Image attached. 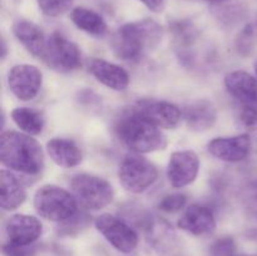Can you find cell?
<instances>
[{
    "label": "cell",
    "mask_w": 257,
    "mask_h": 256,
    "mask_svg": "<svg viewBox=\"0 0 257 256\" xmlns=\"http://www.w3.org/2000/svg\"><path fill=\"white\" fill-rule=\"evenodd\" d=\"M163 38V28L151 18L125 23L117 30L110 45L119 59L135 62L155 50Z\"/></svg>",
    "instance_id": "1"
},
{
    "label": "cell",
    "mask_w": 257,
    "mask_h": 256,
    "mask_svg": "<svg viewBox=\"0 0 257 256\" xmlns=\"http://www.w3.org/2000/svg\"><path fill=\"white\" fill-rule=\"evenodd\" d=\"M0 161L9 170L38 175L44 167V152L32 136L7 131L0 137Z\"/></svg>",
    "instance_id": "2"
},
{
    "label": "cell",
    "mask_w": 257,
    "mask_h": 256,
    "mask_svg": "<svg viewBox=\"0 0 257 256\" xmlns=\"http://www.w3.org/2000/svg\"><path fill=\"white\" fill-rule=\"evenodd\" d=\"M115 133L120 142L136 153H150L167 147L165 133L137 109L124 113L118 119Z\"/></svg>",
    "instance_id": "3"
},
{
    "label": "cell",
    "mask_w": 257,
    "mask_h": 256,
    "mask_svg": "<svg viewBox=\"0 0 257 256\" xmlns=\"http://www.w3.org/2000/svg\"><path fill=\"white\" fill-rule=\"evenodd\" d=\"M34 207L38 215L53 222H64L78 213V201L74 195L55 185H44L34 195Z\"/></svg>",
    "instance_id": "4"
},
{
    "label": "cell",
    "mask_w": 257,
    "mask_h": 256,
    "mask_svg": "<svg viewBox=\"0 0 257 256\" xmlns=\"http://www.w3.org/2000/svg\"><path fill=\"white\" fill-rule=\"evenodd\" d=\"M70 188L78 203L87 210H102L107 207L114 197L113 186L107 180L89 173L73 176Z\"/></svg>",
    "instance_id": "5"
},
{
    "label": "cell",
    "mask_w": 257,
    "mask_h": 256,
    "mask_svg": "<svg viewBox=\"0 0 257 256\" xmlns=\"http://www.w3.org/2000/svg\"><path fill=\"white\" fill-rule=\"evenodd\" d=\"M157 167L147 158L137 153L125 156L118 168V180L128 192H145L157 181Z\"/></svg>",
    "instance_id": "6"
},
{
    "label": "cell",
    "mask_w": 257,
    "mask_h": 256,
    "mask_svg": "<svg viewBox=\"0 0 257 256\" xmlns=\"http://www.w3.org/2000/svg\"><path fill=\"white\" fill-rule=\"evenodd\" d=\"M94 226L108 243L119 252L131 253L137 248L140 242L138 233L120 218L103 213L95 218Z\"/></svg>",
    "instance_id": "7"
},
{
    "label": "cell",
    "mask_w": 257,
    "mask_h": 256,
    "mask_svg": "<svg viewBox=\"0 0 257 256\" xmlns=\"http://www.w3.org/2000/svg\"><path fill=\"white\" fill-rule=\"evenodd\" d=\"M43 60L53 69L67 73L82 65V53L74 43L55 32L48 39Z\"/></svg>",
    "instance_id": "8"
},
{
    "label": "cell",
    "mask_w": 257,
    "mask_h": 256,
    "mask_svg": "<svg viewBox=\"0 0 257 256\" xmlns=\"http://www.w3.org/2000/svg\"><path fill=\"white\" fill-rule=\"evenodd\" d=\"M43 83V73L35 65L17 64L8 73L9 89L18 99L32 100L39 93Z\"/></svg>",
    "instance_id": "9"
},
{
    "label": "cell",
    "mask_w": 257,
    "mask_h": 256,
    "mask_svg": "<svg viewBox=\"0 0 257 256\" xmlns=\"http://www.w3.org/2000/svg\"><path fill=\"white\" fill-rule=\"evenodd\" d=\"M200 171L197 153L191 150L176 151L170 156L167 177L172 187L182 188L196 181Z\"/></svg>",
    "instance_id": "10"
},
{
    "label": "cell",
    "mask_w": 257,
    "mask_h": 256,
    "mask_svg": "<svg viewBox=\"0 0 257 256\" xmlns=\"http://www.w3.org/2000/svg\"><path fill=\"white\" fill-rule=\"evenodd\" d=\"M251 138L248 133L233 137H217L207 145L208 152L217 160L225 162H241L251 152Z\"/></svg>",
    "instance_id": "11"
},
{
    "label": "cell",
    "mask_w": 257,
    "mask_h": 256,
    "mask_svg": "<svg viewBox=\"0 0 257 256\" xmlns=\"http://www.w3.org/2000/svg\"><path fill=\"white\" fill-rule=\"evenodd\" d=\"M8 242L15 245H34L43 233V225L37 217L24 213L10 216L5 222Z\"/></svg>",
    "instance_id": "12"
},
{
    "label": "cell",
    "mask_w": 257,
    "mask_h": 256,
    "mask_svg": "<svg viewBox=\"0 0 257 256\" xmlns=\"http://www.w3.org/2000/svg\"><path fill=\"white\" fill-rule=\"evenodd\" d=\"M136 109L158 128L165 130L176 128L182 118L180 108L166 100H142L138 103Z\"/></svg>",
    "instance_id": "13"
},
{
    "label": "cell",
    "mask_w": 257,
    "mask_h": 256,
    "mask_svg": "<svg viewBox=\"0 0 257 256\" xmlns=\"http://www.w3.org/2000/svg\"><path fill=\"white\" fill-rule=\"evenodd\" d=\"M177 225L181 230L193 236H206L215 231L216 220L210 208L193 203L186 208Z\"/></svg>",
    "instance_id": "14"
},
{
    "label": "cell",
    "mask_w": 257,
    "mask_h": 256,
    "mask_svg": "<svg viewBox=\"0 0 257 256\" xmlns=\"http://www.w3.org/2000/svg\"><path fill=\"white\" fill-rule=\"evenodd\" d=\"M90 74L107 88L113 90H124L130 85V74L114 63L99 58H93L88 63Z\"/></svg>",
    "instance_id": "15"
},
{
    "label": "cell",
    "mask_w": 257,
    "mask_h": 256,
    "mask_svg": "<svg viewBox=\"0 0 257 256\" xmlns=\"http://www.w3.org/2000/svg\"><path fill=\"white\" fill-rule=\"evenodd\" d=\"M227 92L240 103L257 108V78L243 70H235L226 75Z\"/></svg>",
    "instance_id": "16"
},
{
    "label": "cell",
    "mask_w": 257,
    "mask_h": 256,
    "mask_svg": "<svg viewBox=\"0 0 257 256\" xmlns=\"http://www.w3.org/2000/svg\"><path fill=\"white\" fill-rule=\"evenodd\" d=\"M186 124L196 132L207 131L215 124L217 119V110L215 105L207 99H198L185 105L182 112Z\"/></svg>",
    "instance_id": "17"
},
{
    "label": "cell",
    "mask_w": 257,
    "mask_h": 256,
    "mask_svg": "<svg viewBox=\"0 0 257 256\" xmlns=\"http://www.w3.org/2000/svg\"><path fill=\"white\" fill-rule=\"evenodd\" d=\"M13 33L30 54L38 58H43L48 39H45L44 33L39 25L29 22V20L20 19L17 20L13 25Z\"/></svg>",
    "instance_id": "18"
},
{
    "label": "cell",
    "mask_w": 257,
    "mask_h": 256,
    "mask_svg": "<svg viewBox=\"0 0 257 256\" xmlns=\"http://www.w3.org/2000/svg\"><path fill=\"white\" fill-rule=\"evenodd\" d=\"M47 152L53 162L64 168L75 167L83 160V153L77 143L65 138H52L48 141Z\"/></svg>",
    "instance_id": "19"
},
{
    "label": "cell",
    "mask_w": 257,
    "mask_h": 256,
    "mask_svg": "<svg viewBox=\"0 0 257 256\" xmlns=\"http://www.w3.org/2000/svg\"><path fill=\"white\" fill-rule=\"evenodd\" d=\"M27 198V192L10 171L2 170L0 172V205L3 210L13 211L22 206Z\"/></svg>",
    "instance_id": "20"
},
{
    "label": "cell",
    "mask_w": 257,
    "mask_h": 256,
    "mask_svg": "<svg viewBox=\"0 0 257 256\" xmlns=\"http://www.w3.org/2000/svg\"><path fill=\"white\" fill-rule=\"evenodd\" d=\"M70 20L77 28L88 34L102 37L107 33V23L100 14L88 8L78 7L70 12Z\"/></svg>",
    "instance_id": "21"
},
{
    "label": "cell",
    "mask_w": 257,
    "mask_h": 256,
    "mask_svg": "<svg viewBox=\"0 0 257 256\" xmlns=\"http://www.w3.org/2000/svg\"><path fill=\"white\" fill-rule=\"evenodd\" d=\"M12 119L23 133L29 136H37L42 133L44 127V118L38 110L28 107H18L10 113Z\"/></svg>",
    "instance_id": "22"
},
{
    "label": "cell",
    "mask_w": 257,
    "mask_h": 256,
    "mask_svg": "<svg viewBox=\"0 0 257 256\" xmlns=\"http://www.w3.org/2000/svg\"><path fill=\"white\" fill-rule=\"evenodd\" d=\"M38 7L47 17L57 18L70 10L73 0H37Z\"/></svg>",
    "instance_id": "23"
},
{
    "label": "cell",
    "mask_w": 257,
    "mask_h": 256,
    "mask_svg": "<svg viewBox=\"0 0 257 256\" xmlns=\"http://www.w3.org/2000/svg\"><path fill=\"white\" fill-rule=\"evenodd\" d=\"M187 203V197L183 193H172L167 195L160 201L158 208L163 212H177L182 210Z\"/></svg>",
    "instance_id": "24"
},
{
    "label": "cell",
    "mask_w": 257,
    "mask_h": 256,
    "mask_svg": "<svg viewBox=\"0 0 257 256\" xmlns=\"http://www.w3.org/2000/svg\"><path fill=\"white\" fill-rule=\"evenodd\" d=\"M212 256H237V248L232 237H221L211 245Z\"/></svg>",
    "instance_id": "25"
},
{
    "label": "cell",
    "mask_w": 257,
    "mask_h": 256,
    "mask_svg": "<svg viewBox=\"0 0 257 256\" xmlns=\"http://www.w3.org/2000/svg\"><path fill=\"white\" fill-rule=\"evenodd\" d=\"M238 118L243 127L257 132V108L250 105H240Z\"/></svg>",
    "instance_id": "26"
},
{
    "label": "cell",
    "mask_w": 257,
    "mask_h": 256,
    "mask_svg": "<svg viewBox=\"0 0 257 256\" xmlns=\"http://www.w3.org/2000/svg\"><path fill=\"white\" fill-rule=\"evenodd\" d=\"M34 245H15V243L7 242L3 245V252L5 256H33L35 253Z\"/></svg>",
    "instance_id": "27"
},
{
    "label": "cell",
    "mask_w": 257,
    "mask_h": 256,
    "mask_svg": "<svg viewBox=\"0 0 257 256\" xmlns=\"http://www.w3.org/2000/svg\"><path fill=\"white\" fill-rule=\"evenodd\" d=\"M246 200H247L248 207H250L251 211L257 216V178L251 183L250 187L247 188Z\"/></svg>",
    "instance_id": "28"
},
{
    "label": "cell",
    "mask_w": 257,
    "mask_h": 256,
    "mask_svg": "<svg viewBox=\"0 0 257 256\" xmlns=\"http://www.w3.org/2000/svg\"><path fill=\"white\" fill-rule=\"evenodd\" d=\"M143 5L148 8L151 12L155 13H160L162 12L163 7H165V2L166 0H140Z\"/></svg>",
    "instance_id": "29"
},
{
    "label": "cell",
    "mask_w": 257,
    "mask_h": 256,
    "mask_svg": "<svg viewBox=\"0 0 257 256\" xmlns=\"http://www.w3.org/2000/svg\"><path fill=\"white\" fill-rule=\"evenodd\" d=\"M205 2H210V3H223L226 0H205Z\"/></svg>",
    "instance_id": "30"
},
{
    "label": "cell",
    "mask_w": 257,
    "mask_h": 256,
    "mask_svg": "<svg viewBox=\"0 0 257 256\" xmlns=\"http://www.w3.org/2000/svg\"><path fill=\"white\" fill-rule=\"evenodd\" d=\"M255 72H256V74H257V60H256V63H255Z\"/></svg>",
    "instance_id": "31"
},
{
    "label": "cell",
    "mask_w": 257,
    "mask_h": 256,
    "mask_svg": "<svg viewBox=\"0 0 257 256\" xmlns=\"http://www.w3.org/2000/svg\"><path fill=\"white\" fill-rule=\"evenodd\" d=\"M253 256H256V255H253Z\"/></svg>",
    "instance_id": "32"
}]
</instances>
